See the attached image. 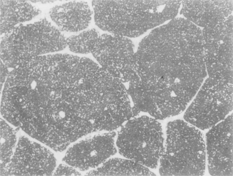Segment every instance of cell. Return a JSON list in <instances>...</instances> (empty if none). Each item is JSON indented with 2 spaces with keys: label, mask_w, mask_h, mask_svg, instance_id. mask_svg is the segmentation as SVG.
<instances>
[{
  "label": "cell",
  "mask_w": 233,
  "mask_h": 176,
  "mask_svg": "<svg viewBox=\"0 0 233 176\" xmlns=\"http://www.w3.org/2000/svg\"><path fill=\"white\" fill-rule=\"evenodd\" d=\"M57 5L58 9L54 17H58L55 24L60 30L76 32L88 26L92 13L87 2L73 1Z\"/></svg>",
  "instance_id": "12"
},
{
  "label": "cell",
  "mask_w": 233,
  "mask_h": 176,
  "mask_svg": "<svg viewBox=\"0 0 233 176\" xmlns=\"http://www.w3.org/2000/svg\"><path fill=\"white\" fill-rule=\"evenodd\" d=\"M162 127L145 116L128 121L118 132L116 145L122 156L152 169L156 168L164 150Z\"/></svg>",
  "instance_id": "4"
},
{
  "label": "cell",
  "mask_w": 233,
  "mask_h": 176,
  "mask_svg": "<svg viewBox=\"0 0 233 176\" xmlns=\"http://www.w3.org/2000/svg\"><path fill=\"white\" fill-rule=\"evenodd\" d=\"M116 135L110 131L78 142L68 149L62 160L82 171L95 168L116 153Z\"/></svg>",
  "instance_id": "9"
},
{
  "label": "cell",
  "mask_w": 233,
  "mask_h": 176,
  "mask_svg": "<svg viewBox=\"0 0 233 176\" xmlns=\"http://www.w3.org/2000/svg\"><path fill=\"white\" fill-rule=\"evenodd\" d=\"M37 33H39L40 32L39 31V30H37Z\"/></svg>",
  "instance_id": "23"
},
{
  "label": "cell",
  "mask_w": 233,
  "mask_h": 176,
  "mask_svg": "<svg viewBox=\"0 0 233 176\" xmlns=\"http://www.w3.org/2000/svg\"><path fill=\"white\" fill-rule=\"evenodd\" d=\"M15 39H15V38H12V40L14 41V40H15Z\"/></svg>",
  "instance_id": "21"
},
{
  "label": "cell",
  "mask_w": 233,
  "mask_h": 176,
  "mask_svg": "<svg viewBox=\"0 0 233 176\" xmlns=\"http://www.w3.org/2000/svg\"><path fill=\"white\" fill-rule=\"evenodd\" d=\"M207 69L226 72L233 70V16L202 31Z\"/></svg>",
  "instance_id": "7"
},
{
  "label": "cell",
  "mask_w": 233,
  "mask_h": 176,
  "mask_svg": "<svg viewBox=\"0 0 233 176\" xmlns=\"http://www.w3.org/2000/svg\"><path fill=\"white\" fill-rule=\"evenodd\" d=\"M181 0H94V21L112 35L135 37L175 18Z\"/></svg>",
  "instance_id": "2"
},
{
  "label": "cell",
  "mask_w": 233,
  "mask_h": 176,
  "mask_svg": "<svg viewBox=\"0 0 233 176\" xmlns=\"http://www.w3.org/2000/svg\"><path fill=\"white\" fill-rule=\"evenodd\" d=\"M32 29L33 31H35V29L34 28H33Z\"/></svg>",
  "instance_id": "25"
},
{
  "label": "cell",
  "mask_w": 233,
  "mask_h": 176,
  "mask_svg": "<svg viewBox=\"0 0 233 176\" xmlns=\"http://www.w3.org/2000/svg\"><path fill=\"white\" fill-rule=\"evenodd\" d=\"M0 172L9 163L16 142V132L0 119Z\"/></svg>",
  "instance_id": "14"
},
{
  "label": "cell",
  "mask_w": 233,
  "mask_h": 176,
  "mask_svg": "<svg viewBox=\"0 0 233 176\" xmlns=\"http://www.w3.org/2000/svg\"><path fill=\"white\" fill-rule=\"evenodd\" d=\"M0 28H1L0 29H2L3 30H5V29L4 27H0Z\"/></svg>",
  "instance_id": "18"
},
{
  "label": "cell",
  "mask_w": 233,
  "mask_h": 176,
  "mask_svg": "<svg viewBox=\"0 0 233 176\" xmlns=\"http://www.w3.org/2000/svg\"><path fill=\"white\" fill-rule=\"evenodd\" d=\"M233 109V83L209 77L184 115V119L202 130L212 127Z\"/></svg>",
  "instance_id": "5"
},
{
  "label": "cell",
  "mask_w": 233,
  "mask_h": 176,
  "mask_svg": "<svg viewBox=\"0 0 233 176\" xmlns=\"http://www.w3.org/2000/svg\"><path fill=\"white\" fill-rule=\"evenodd\" d=\"M48 26H49V24H46V26H47V27H48Z\"/></svg>",
  "instance_id": "24"
},
{
  "label": "cell",
  "mask_w": 233,
  "mask_h": 176,
  "mask_svg": "<svg viewBox=\"0 0 233 176\" xmlns=\"http://www.w3.org/2000/svg\"><path fill=\"white\" fill-rule=\"evenodd\" d=\"M22 19H23V20L25 19L24 16H22Z\"/></svg>",
  "instance_id": "19"
},
{
  "label": "cell",
  "mask_w": 233,
  "mask_h": 176,
  "mask_svg": "<svg viewBox=\"0 0 233 176\" xmlns=\"http://www.w3.org/2000/svg\"><path fill=\"white\" fill-rule=\"evenodd\" d=\"M87 175L155 176L144 166L132 160L115 158L105 161Z\"/></svg>",
  "instance_id": "13"
},
{
  "label": "cell",
  "mask_w": 233,
  "mask_h": 176,
  "mask_svg": "<svg viewBox=\"0 0 233 176\" xmlns=\"http://www.w3.org/2000/svg\"><path fill=\"white\" fill-rule=\"evenodd\" d=\"M12 35L13 37H15L16 36V35L14 34H13Z\"/></svg>",
  "instance_id": "20"
},
{
  "label": "cell",
  "mask_w": 233,
  "mask_h": 176,
  "mask_svg": "<svg viewBox=\"0 0 233 176\" xmlns=\"http://www.w3.org/2000/svg\"><path fill=\"white\" fill-rule=\"evenodd\" d=\"M159 172L163 176H202L205 170L206 149L203 136L183 120L169 122Z\"/></svg>",
  "instance_id": "3"
},
{
  "label": "cell",
  "mask_w": 233,
  "mask_h": 176,
  "mask_svg": "<svg viewBox=\"0 0 233 176\" xmlns=\"http://www.w3.org/2000/svg\"><path fill=\"white\" fill-rule=\"evenodd\" d=\"M48 52V50H46L45 51H44L45 53H47Z\"/></svg>",
  "instance_id": "22"
},
{
  "label": "cell",
  "mask_w": 233,
  "mask_h": 176,
  "mask_svg": "<svg viewBox=\"0 0 233 176\" xmlns=\"http://www.w3.org/2000/svg\"><path fill=\"white\" fill-rule=\"evenodd\" d=\"M34 59L7 73L1 112L7 121L17 126L53 133L63 105V69L56 57Z\"/></svg>",
  "instance_id": "1"
},
{
  "label": "cell",
  "mask_w": 233,
  "mask_h": 176,
  "mask_svg": "<svg viewBox=\"0 0 233 176\" xmlns=\"http://www.w3.org/2000/svg\"><path fill=\"white\" fill-rule=\"evenodd\" d=\"M41 12V11L40 10H38V12H37V13H38L39 14Z\"/></svg>",
  "instance_id": "16"
},
{
  "label": "cell",
  "mask_w": 233,
  "mask_h": 176,
  "mask_svg": "<svg viewBox=\"0 0 233 176\" xmlns=\"http://www.w3.org/2000/svg\"><path fill=\"white\" fill-rule=\"evenodd\" d=\"M10 161L1 176H50L56 160L49 149L21 136Z\"/></svg>",
  "instance_id": "6"
},
{
  "label": "cell",
  "mask_w": 233,
  "mask_h": 176,
  "mask_svg": "<svg viewBox=\"0 0 233 176\" xmlns=\"http://www.w3.org/2000/svg\"><path fill=\"white\" fill-rule=\"evenodd\" d=\"M69 166L65 164H60L54 172L53 175L54 176H78L80 173L72 166Z\"/></svg>",
  "instance_id": "15"
},
{
  "label": "cell",
  "mask_w": 233,
  "mask_h": 176,
  "mask_svg": "<svg viewBox=\"0 0 233 176\" xmlns=\"http://www.w3.org/2000/svg\"><path fill=\"white\" fill-rule=\"evenodd\" d=\"M17 33V31H13V33L16 35V34Z\"/></svg>",
  "instance_id": "17"
},
{
  "label": "cell",
  "mask_w": 233,
  "mask_h": 176,
  "mask_svg": "<svg viewBox=\"0 0 233 176\" xmlns=\"http://www.w3.org/2000/svg\"><path fill=\"white\" fill-rule=\"evenodd\" d=\"M208 167L213 176H233V114L206 134Z\"/></svg>",
  "instance_id": "8"
},
{
  "label": "cell",
  "mask_w": 233,
  "mask_h": 176,
  "mask_svg": "<svg viewBox=\"0 0 233 176\" xmlns=\"http://www.w3.org/2000/svg\"><path fill=\"white\" fill-rule=\"evenodd\" d=\"M134 46L128 38L98 31L90 36L86 47L104 69L109 73L120 67L134 53Z\"/></svg>",
  "instance_id": "10"
},
{
  "label": "cell",
  "mask_w": 233,
  "mask_h": 176,
  "mask_svg": "<svg viewBox=\"0 0 233 176\" xmlns=\"http://www.w3.org/2000/svg\"><path fill=\"white\" fill-rule=\"evenodd\" d=\"M180 14L204 28L222 22L230 16L232 0H182Z\"/></svg>",
  "instance_id": "11"
}]
</instances>
